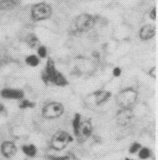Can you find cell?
Returning <instances> with one entry per match:
<instances>
[{
  "label": "cell",
  "instance_id": "cell-1",
  "mask_svg": "<svg viewBox=\"0 0 158 160\" xmlns=\"http://www.w3.org/2000/svg\"><path fill=\"white\" fill-rule=\"evenodd\" d=\"M42 78L45 83L50 82L58 86H65L68 83V81L62 73L57 70L54 62L52 59H49L47 62Z\"/></svg>",
  "mask_w": 158,
  "mask_h": 160
},
{
  "label": "cell",
  "instance_id": "cell-2",
  "mask_svg": "<svg viewBox=\"0 0 158 160\" xmlns=\"http://www.w3.org/2000/svg\"><path fill=\"white\" fill-rule=\"evenodd\" d=\"M137 92L132 88H126L120 92L116 101L121 108H130L136 102Z\"/></svg>",
  "mask_w": 158,
  "mask_h": 160
},
{
  "label": "cell",
  "instance_id": "cell-3",
  "mask_svg": "<svg viewBox=\"0 0 158 160\" xmlns=\"http://www.w3.org/2000/svg\"><path fill=\"white\" fill-rule=\"evenodd\" d=\"M52 13V8L49 4L44 2L38 3L31 8V18L35 22L43 21L48 19Z\"/></svg>",
  "mask_w": 158,
  "mask_h": 160
},
{
  "label": "cell",
  "instance_id": "cell-4",
  "mask_svg": "<svg viewBox=\"0 0 158 160\" xmlns=\"http://www.w3.org/2000/svg\"><path fill=\"white\" fill-rule=\"evenodd\" d=\"M72 141V138L71 135L66 132L60 131L53 136L51 141V146L54 150H62Z\"/></svg>",
  "mask_w": 158,
  "mask_h": 160
},
{
  "label": "cell",
  "instance_id": "cell-5",
  "mask_svg": "<svg viewBox=\"0 0 158 160\" xmlns=\"http://www.w3.org/2000/svg\"><path fill=\"white\" fill-rule=\"evenodd\" d=\"M64 108L61 103L51 102L45 106L43 108V115L48 119H54L60 117L63 113Z\"/></svg>",
  "mask_w": 158,
  "mask_h": 160
},
{
  "label": "cell",
  "instance_id": "cell-6",
  "mask_svg": "<svg viewBox=\"0 0 158 160\" xmlns=\"http://www.w3.org/2000/svg\"><path fill=\"white\" fill-rule=\"evenodd\" d=\"M92 124L90 121L85 120L81 122L78 129L75 134L79 143H84L89 138L92 133Z\"/></svg>",
  "mask_w": 158,
  "mask_h": 160
},
{
  "label": "cell",
  "instance_id": "cell-7",
  "mask_svg": "<svg viewBox=\"0 0 158 160\" xmlns=\"http://www.w3.org/2000/svg\"><path fill=\"white\" fill-rule=\"evenodd\" d=\"M75 24L78 30L87 31L94 25L95 19L89 14H81L77 17Z\"/></svg>",
  "mask_w": 158,
  "mask_h": 160
},
{
  "label": "cell",
  "instance_id": "cell-8",
  "mask_svg": "<svg viewBox=\"0 0 158 160\" xmlns=\"http://www.w3.org/2000/svg\"><path fill=\"white\" fill-rule=\"evenodd\" d=\"M132 112L130 108H121L116 115V120L120 125H126L132 118Z\"/></svg>",
  "mask_w": 158,
  "mask_h": 160
},
{
  "label": "cell",
  "instance_id": "cell-9",
  "mask_svg": "<svg viewBox=\"0 0 158 160\" xmlns=\"http://www.w3.org/2000/svg\"><path fill=\"white\" fill-rule=\"evenodd\" d=\"M2 97L8 99H22L24 97L23 91L17 89L5 88L1 92Z\"/></svg>",
  "mask_w": 158,
  "mask_h": 160
},
{
  "label": "cell",
  "instance_id": "cell-10",
  "mask_svg": "<svg viewBox=\"0 0 158 160\" xmlns=\"http://www.w3.org/2000/svg\"><path fill=\"white\" fill-rule=\"evenodd\" d=\"M1 151L5 158H11L17 152V147L12 141H5L2 145Z\"/></svg>",
  "mask_w": 158,
  "mask_h": 160
},
{
  "label": "cell",
  "instance_id": "cell-11",
  "mask_svg": "<svg viewBox=\"0 0 158 160\" xmlns=\"http://www.w3.org/2000/svg\"><path fill=\"white\" fill-rule=\"evenodd\" d=\"M21 4V0H0V11L13 10Z\"/></svg>",
  "mask_w": 158,
  "mask_h": 160
},
{
  "label": "cell",
  "instance_id": "cell-12",
  "mask_svg": "<svg viewBox=\"0 0 158 160\" xmlns=\"http://www.w3.org/2000/svg\"><path fill=\"white\" fill-rule=\"evenodd\" d=\"M156 28L153 25H146L143 27L139 32V36L143 40H148L154 37Z\"/></svg>",
  "mask_w": 158,
  "mask_h": 160
},
{
  "label": "cell",
  "instance_id": "cell-13",
  "mask_svg": "<svg viewBox=\"0 0 158 160\" xmlns=\"http://www.w3.org/2000/svg\"><path fill=\"white\" fill-rule=\"evenodd\" d=\"M111 97V93L106 91H99L98 92H96V103L98 105H100L106 102Z\"/></svg>",
  "mask_w": 158,
  "mask_h": 160
},
{
  "label": "cell",
  "instance_id": "cell-14",
  "mask_svg": "<svg viewBox=\"0 0 158 160\" xmlns=\"http://www.w3.org/2000/svg\"><path fill=\"white\" fill-rule=\"evenodd\" d=\"M26 41H27L29 46H30L32 48H38L40 46L39 39L34 34H28L27 38H26Z\"/></svg>",
  "mask_w": 158,
  "mask_h": 160
},
{
  "label": "cell",
  "instance_id": "cell-15",
  "mask_svg": "<svg viewBox=\"0 0 158 160\" xmlns=\"http://www.w3.org/2000/svg\"><path fill=\"white\" fill-rule=\"evenodd\" d=\"M22 152H24L26 155L30 158H33L37 153V149L36 146L33 144H29V145H25L23 146L22 148Z\"/></svg>",
  "mask_w": 158,
  "mask_h": 160
},
{
  "label": "cell",
  "instance_id": "cell-16",
  "mask_svg": "<svg viewBox=\"0 0 158 160\" xmlns=\"http://www.w3.org/2000/svg\"><path fill=\"white\" fill-rule=\"evenodd\" d=\"M25 62L27 65L32 67H37L40 63L39 58L35 55H30L27 57L25 60Z\"/></svg>",
  "mask_w": 158,
  "mask_h": 160
},
{
  "label": "cell",
  "instance_id": "cell-17",
  "mask_svg": "<svg viewBox=\"0 0 158 160\" xmlns=\"http://www.w3.org/2000/svg\"><path fill=\"white\" fill-rule=\"evenodd\" d=\"M81 116L80 114H76L75 115V118L74 119L72 120V127H73V131H74V133L75 134L76 132H77V130L78 129L79 127H80V124H81Z\"/></svg>",
  "mask_w": 158,
  "mask_h": 160
},
{
  "label": "cell",
  "instance_id": "cell-18",
  "mask_svg": "<svg viewBox=\"0 0 158 160\" xmlns=\"http://www.w3.org/2000/svg\"><path fill=\"white\" fill-rule=\"evenodd\" d=\"M150 156H151V152L148 148H140V150H139V158H141L142 159H148Z\"/></svg>",
  "mask_w": 158,
  "mask_h": 160
},
{
  "label": "cell",
  "instance_id": "cell-19",
  "mask_svg": "<svg viewBox=\"0 0 158 160\" xmlns=\"http://www.w3.org/2000/svg\"><path fill=\"white\" fill-rule=\"evenodd\" d=\"M35 106V103L31 102V101L27 99H24L22 101V102L20 104V108L22 109H26L29 108H33Z\"/></svg>",
  "mask_w": 158,
  "mask_h": 160
},
{
  "label": "cell",
  "instance_id": "cell-20",
  "mask_svg": "<svg viewBox=\"0 0 158 160\" xmlns=\"http://www.w3.org/2000/svg\"><path fill=\"white\" fill-rule=\"evenodd\" d=\"M37 52L40 58H46L47 54H48V51H47V48L43 46H39L37 48Z\"/></svg>",
  "mask_w": 158,
  "mask_h": 160
},
{
  "label": "cell",
  "instance_id": "cell-21",
  "mask_svg": "<svg viewBox=\"0 0 158 160\" xmlns=\"http://www.w3.org/2000/svg\"><path fill=\"white\" fill-rule=\"evenodd\" d=\"M142 148L141 145L138 143H134L132 145V146L130 147V150H129V152L130 153H136L137 152H139V150H140V148Z\"/></svg>",
  "mask_w": 158,
  "mask_h": 160
},
{
  "label": "cell",
  "instance_id": "cell-22",
  "mask_svg": "<svg viewBox=\"0 0 158 160\" xmlns=\"http://www.w3.org/2000/svg\"><path fill=\"white\" fill-rule=\"evenodd\" d=\"M49 159L50 160H68L69 158L68 156H63V157L50 156L49 157Z\"/></svg>",
  "mask_w": 158,
  "mask_h": 160
},
{
  "label": "cell",
  "instance_id": "cell-23",
  "mask_svg": "<svg viewBox=\"0 0 158 160\" xmlns=\"http://www.w3.org/2000/svg\"><path fill=\"white\" fill-rule=\"evenodd\" d=\"M113 74L116 77H118V76H121V69H120V68H118V67L115 68V69H114V71H113Z\"/></svg>",
  "mask_w": 158,
  "mask_h": 160
},
{
  "label": "cell",
  "instance_id": "cell-24",
  "mask_svg": "<svg viewBox=\"0 0 158 160\" xmlns=\"http://www.w3.org/2000/svg\"><path fill=\"white\" fill-rule=\"evenodd\" d=\"M150 17L151 18V19L153 20L156 19V8H153V9L151 11V12L150 13Z\"/></svg>",
  "mask_w": 158,
  "mask_h": 160
},
{
  "label": "cell",
  "instance_id": "cell-25",
  "mask_svg": "<svg viewBox=\"0 0 158 160\" xmlns=\"http://www.w3.org/2000/svg\"><path fill=\"white\" fill-rule=\"evenodd\" d=\"M4 106H3L2 103H0V112H2L3 111H4Z\"/></svg>",
  "mask_w": 158,
  "mask_h": 160
}]
</instances>
